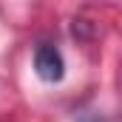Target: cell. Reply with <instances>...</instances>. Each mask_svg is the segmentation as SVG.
Instances as JSON below:
<instances>
[{"mask_svg": "<svg viewBox=\"0 0 122 122\" xmlns=\"http://www.w3.org/2000/svg\"><path fill=\"white\" fill-rule=\"evenodd\" d=\"M34 71L43 82H60L65 74V62L57 46H40L34 51Z\"/></svg>", "mask_w": 122, "mask_h": 122, "instance_id": "1", "label": "cell"}]
</instances>
